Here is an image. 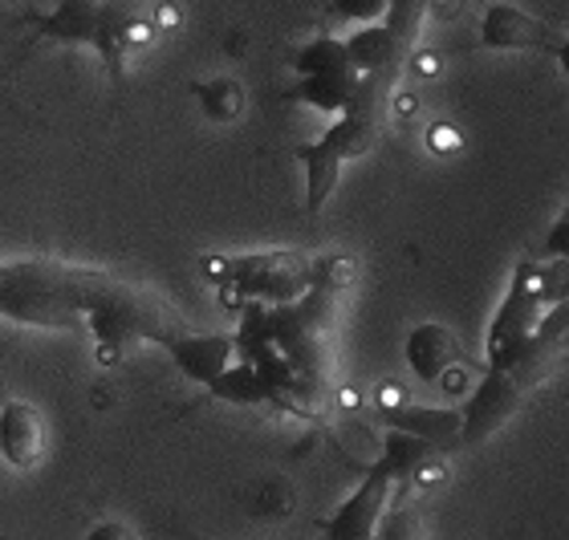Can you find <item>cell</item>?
Listing matches in <instances>:
<instances>
[{
    "label": "cell",
    "instance_id": "1",
    "mask_svg": "<svg viewBox=\"0 0 569 540\" xmlns=\"http://www.w3.org/2000/svg\"><path fill=\"white\" fill-rule=\"evenodd\" d=\"M98 272L61 260H0V318L37 329H82Z\"/></svg>",
    "mask_w": 569,
    "mask_h": 540
},
{
    "label": "cell",
    "instance_id": "2",
    "mask_svg": "<svg viewBox=\"0 0 569 540\" xmlns=\"http://www.w3.org/2000/svg\"><path fill=\"white\" fill-rule=\"evenodd\" d=\"M86 329L102 346V358H119L131 341H159V346H167L179 329L188 326L179 321L176 309H167L154 293L98 272L90 306H86Z\"/></svg>",
    "mask_w": 569,
    "mask_h": 540
},
{
    "label": "cell",
    "instance_id": "3",
    "mask_svg": "<svg viewBox=\"0 0 569 540\" xmlns=\"http://www.w3.org/2000/svg\"><path fill=\"white\" fill-rule=\"evenodd\" d=\"M549 306L537 293V269L533 260H521L512 269L509 293L497 306L485 333V370H509L529 346H533L537 329L546 321Z\"/></svg>",
    "mask_w": 569,
    "mask_h": 540
},
{
    "label": "cell",
    "instance_id": "4",
    "mask_svg": "<svg viewBox=\"0 0 569 540\" xmlns=\"http://www.w3.org/2000/svg\"><path fill=\"white\" fill-rule=\"evenodd\" d=\"M375 142H379V122H375V118L342 114L318 142H309V147L297 151V163L306 167L309 212H321V208H326V200H330L333 188H338L342 167L375 151Z\"/></svg>",
    "mask_w": 569,
    "mask_h": 540
},
{
    "label": "cell",
    "instance_id": "5",
    "mask_svg": "<svg viewBox=\"0 0 569 540\" xmlns=\"http://www.w3.org/2000/svg\"><path fill=\"white\" fill-rule=\"evenodd\" d=\"M313 269L318 264H309L301 252H257L232 260L224 281L261 306H293L313 289Z\"/></svg>",
    "mask_w": 569,
    "mask_h": 540
},
{
    "label": "cell",
    "instance_id": "6",
    "mask_svg": "<svg viewBox=\"0 0 569 540\" xmlns=\"http://www.w3.org/2000/svg\"><path fill=\"white\" fill-rule=\"evenodd\" d=\"M533 390H537V382L525 374L521 366H509V370H480V382H476L472 399L463 407L460 447H480L485 439H492L512 414L521 411L525 399H529Z\"/></svg>",
    "mask_w": 569,
    "mask_h": 540
},
{
    "label": "cell",
    "instance_id": "7",
    "mask_svg": "<svg viewBox=\"0 0 569 540\" xmlns=\"http://www.w3.org/2000/svg\"><path fill=\"white\" fill-rule=\"evenodd\" d=\"M395 488H399L395 476H387L379 463H370L362 483H358L355 492L333 508V517L321 524V540H375L382 529V520H387V512H391Z\"/></svg>",
    "mask_w": 569,
    "mask_h": 540
},
{
    "label": "cell",
    "instance_id": "8",
    "mask_svg": "<svg viewBox=\"0 0 569 540\" xmlns=\"http://www.w3.org/2000/svg\"><path fill=\"white\" fill-rule=\"evenodd\" d=\"M154 33V21L142 0H102V21H98L94 49L114 82L127 78V66Z\"/></svg>",
    "mask_w": 569,
    "mask_h": 540
},
{
    "label": "cell",
    "instance_id": "9",
    "mask_svg": "<svg viewBox=\"0 0 569 540\" xmlns=\"http://www.w3.org/2000/svg\"><path fill=\"white\" fill-rule=\"evenodd\" d=\"M163 350L171 353V362L179 366V374L191 378V382H200V387H212L216 378L237 362L240 341L232 338V333H191V329H179Z\"/></svg>",
    "mask_w": 569,
    "mask_h": 540
},
{
    "label": "cell",
    "instance_id": "10",
    "mask_svg": "<svg viewBox=\"0 0 569 540\" xmlns=\"http://www.w3.org/2000/svg\"><path fill=\"white\" fill-rule=\"evenodd\" d=\"M407 366H411V374L427 387H439V382H448L463 370V346L460 338L451 333L448 326H439V321H423L407 333Z\"/></svg>",
    "mask_w": 569,
    "mask_h": 540
},
{
    "label": "cell",
    "instance_id": "11",
    "mask_svg": "<svg viewBox=\"0 0 569 540\" xmlns=\"http://www.w3.org/2000/svg\"><path fill=\"white\" fill-rule=\"evenodd\" d=\"M49 431L33 402L9 399L0 407V459L17 471H33L46 459Z\"/></svg>",
    "mask_w": 569,
    "mask_h": 540
},
{
    "label": "cell",
    "instance_id": "12",
    "mask_svg": "<svg viewBox=\"0 0 569 540\" xmlns=\"http://www.w3.org/2000/svg\"><path fill=\"white\" fill-rule=\"evenodd\" d=\"M346 49H350V61H355L358 73H387V78H399L403 61L411 58V46L387 21L355 29L346 37Z\"/></svg>",
    "mask_w": 569,
    "mask_h": 540
},
{
    "label": "cell",
    "instance_id": "13",
    "mask_svg": "<svg viewBox=\"0 0 569 540\" xmlns=\"http://www.w3.org/2000/svg\"><path fill=\"white\" fill-rule=\"evenodd\" d=\"M480 41L500 53H521V49H537L546 41V24L537 21L533 12H525L521 4L497 0L480 17Z\"/></svg>",
    "mask_w": 569,
    "mask_h": 540
},
{
    "label": "cell",
    "instance_id": "14",
    "mask_svg": "<svg viewBox=\"0 0 569 540\" xmlns=\"http://www.w3.org/2000/svg\"><path fill=\"white\" fill-rule=\"evenodd\" d=\"M382 419L391 431L419 434L427 443L448 447L460 443L463 431V411H448V407H416V402H399V407H382Z\"/></svg>",
    "mask_w": 569,
    "mask_h": 540
},
{
    "label": "cell",
    "instance_id": "15",
    "mask_svg": "<svg viewBox=\"0 0 569 540\" xmlns=\"http://www.w3.org/2000/svg\"><path fill=\"white\" fill-rule=\"evenodd\" d=\"M98 21H102V0H58L41 17V37L61 46H90L94 49Z\"/></svg>",
    "mask_w": 569,
    "mask_h": 540
},
{
    "label": "cell",
    "instance_id": "16",
    "mask_svg": "<svg viewBox=\"0 0 569 540\" xmlns=\"http://www.w3.org/2000/svg\"><path fill=\"white\" fill-rule=\"evenodd\" d=\"M439 456L436 443H427L419 434H407V431H387L382 439V456L375 459L387 476H395V483H407L411 476H423L427 463Z\"/></svg>",
    "mask_w": 569,
    "mask_h": 540
},
{
    "label": "cell",
    "instance_id": "17",
    "mask_svg": "<svg viewBox=\"0 0 569 540\" xmlns=\"http://www.w3.org/2000/svg\"><path fill=\"white\" fill-rule=\"evenodd\" d=\"M362 82V73L358 70H346V73H318V78H301L293 90L297 102H306V107L321 110V114H338L342 118L355 102V90Z\"/></svg>",
    "mask_w": 569,
    "mask_h": 540
},
{
    "label": "cell",
    "instance_id": "18",
    "mask_svg": "<svg viewBox=\"0 0 569 540\" xmlns=\"http://www.w3.org/2000/svg\"><path fill=\"white\" fill-rule=\"evenodd\" d=\"M208 390H212L216 399L237 402V407H261V402H273L269 382H264L261 370H257L252 362H232Z\"/></svg>",
    "mask_w": 569,
    "mask_h": 540
},
{
    "label": "cell",
    "instance_id": "19",
    "mask_svg": "<svg viewBox=\"0 0 569 540\" xmlns=\"http://www.w3.org/2000/svg\"><path fill=\"white\" fill-rule=\"evenodd\" d=\"M293 70L301 78H318V73L355 70V61H350V49H346L342 37H313L309 46H301L293 53Z\"/></svg>",
    "mask_w": 569,
    "mask_h": 540
},
{
    "label": "cell",
    "instance_id": "20",
    "mask_svg": "<svg viewBox=\"0 0 569 540\" xmlns=\"http://www.w3.org/2000/svg\"><path fill=\"white\" fill-rule=\"evenodd\" d=\"M196 98H200L203 114L212 118V122H232L244 110V90L232 78H216V82L196 86Z\"/></svg>",
    "mask_w": 569,
    "mask_h": 540
},
{
    "label": "cell",
    "instance_id": "21",
    "mask_svg": "<svg viewBox=\"0 0 569 540\" xmlns=\"http://www.w3.org/2000/svg\"><path fill=\"white\" fill-rule=\"evenodd\" d=\"M379 540H427L423 517H419V508H411V504H395L391 512H387V520H382Z\"/></svg>",
    "mask_w": 569,
    "mask_h": 540
},
{
    "label": "cell",
    "instance_id": "22",
    "mask_svg": "<svg viewBox=\"0 0 569 540\" xmlns=\"http://www.w3.org/2000/svg\"><path fill=\"white\" fill-rule=\"evenodd\" d=\"M537 260H566L569 264V216L566 212H561V220H553V228L546 232Z\"/></svg>",
    "mask_w": 569,
    "mask_h": 540
},
{
    "label": "cell",
    "instance_id": "23",
    "mask_svg": "<svg viewBox=\"0 0 569 540\" xmlns=\"http://www.w3.org/2000/svg\"><path fill=\"white\" fill-rule=\"evenodd\" d=\"M86 540H139V537H134V529L122 524V520H102V524H94V529L86 532Z\"/></svg>",
    "mask_w": 569,
    "mask_h": 540
},
{
    "label": "cell",
    "instance_id": "24",
    "mask_svg": "<svg viewBox=\"0 0 569 540\" xmlns=\"http://www.w3.org/2000/svg\"><path fill=\"white\" fill-rule=\"evenodd\" d=\"M558 66H561V73L569 78V41H561V46H558Z\"/></svg>",
    "mask_w": 569,
    "mask_h": 540
},
{
    "label": "cell",
    "instance_id": "25",
    "mask_svg": "<svg viewBox=\"0 0 569 540\" xmlns=\"http://www.w3.org/2000/svg\"><path fill=\"white\" fill-rule=\"evenodd\" d=\"M566 216H569V203H566Z\"/></svg>",
    "mask_w": 569,
    "mask_h": 540
},
{
    "label": "cell",
    "instance_id": "26",
    "mask_svg": "<svg viewBox=\"0 0 569 540\" xmlns=\"http://www.w3.org/2000/svg\"><path fill=\"white\" fill-rule=\"evenodd\" d=\"M375 540H379V537H375Z\"/></svg>",
    "mask_w": 569,
    "mask_h": 540
}]
</instances>
